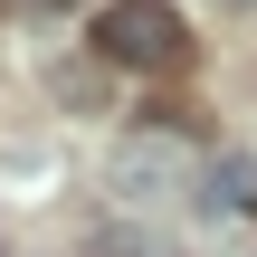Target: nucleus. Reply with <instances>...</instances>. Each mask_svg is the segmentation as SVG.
<instances>
[{"instance_id":"obj_1","label":"nucleus","mask_w":257,"mask_h":257,"mask_svg":"<svg viewBox=\"0 0 257 257\" xmlns=\"http://www.w3.org/2000/svg\"><path fill=\"white\" fill-rule=\"evenodd\" d=\"M181 48H191V29H181L172 0H114V10H95V57L105 67H181Z\"/></svg>"},{"instance_id":"obj_2","label":"nucleus","mask_w":257,"mask_h":257,"mask_svg":"<svg viewBox=\"0 0 257 257\" xmlns=\"http://www.w3.org/2000/svg\"><path fill=\"white\" fill-rule=\"evenodd\" d=\"M181 181H200V172H191V153H181L172 134H124L114 162H105V191H114V200H172Z\"/></svg>"},{"instance_id":"obj_3","label":"nucleus","mask_w":257,"mask_h":257,"mask_svg":"<svg viewBox=\"0 0 257 257\" xmlns=\"http://www.w3.org/2000/svg\"><path fill=\"white\" fill-rule=\"evenodd\" d=\"M200 219H257V153L248 143H229V153H210L200 162Z\"/></svg>"},{"instance_id":"obj_4","label":"nucleus","mask_w":257,"mask_h":257,"mask_svg":"<svg viewBox=\"0 0 257 257\" xmlns=\"http://www.w3.org/2000/svg\"><path fill=\"white\" fill-rule=\"evenodd\" d=\"M95 257H181V248H162L153 229H105V238H95Z\"/></svg>"},{"instance_id":"obj_5","label":"nucleus","mask_w":257,"mask_h":257,"mask_svg":"<svg viewBox=\"0 0 257 257\" xmlns=\"http://www.w3.org/2000/svg\"><path fill=\"white\" fill-rule=\"evenodd\" d=\"M57 95H67V105H105V67H86V57L57 67Z\"/></svg>"},{"instance_id":"obj_6","label":"nucleus","mask_w":257,"mask_h":257,"mask_svg":"<svg viewBox=\"0 0 257 257\" xmlns=\"http://www.w3.org/2000/svg\"><path fill=\"white\" fill-rule=\"evenodd\" d=\"M219 10H257V0H219Z\"/></svg>"}]
</instances>
